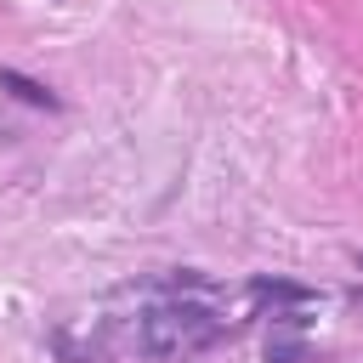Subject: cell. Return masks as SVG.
Masks as SVG:
<instances>
[{
    "label": "cell",
    "instance_id": "1",
    "mask_svg": "<svg viewBox=\"0 0 363 363\" xmlns=\"http://www.w3.org/2000/svg\"><path fill=\"white\" fill-rule=\"evenodd\" d=\"M227 335V318L204 301H187V295H170V301H153L147 312H136V329H130V346L136 357H153V363H170V357H187V352H204Z\"/></svg>",
    "mask_w": 363,
    "mask_h": 363
},
{
    "label": "cell",
    "instance_id": "2",
    "mask_svg": "<svg viewBox=\"0 0 363 363\" xmlns=\"http://www.w3.org/2000/svg\"><path fill=\"white\" fill-rule=\"evenodd\" d=\"M0 91H11V96H17V102H28V108H45V113H51V108H62V102H57V91H45L40 79H28V74H17V68H0Z\"/></svg>",
    "mask_w": 363,
    "mask_h": 363
}]
</instances>
